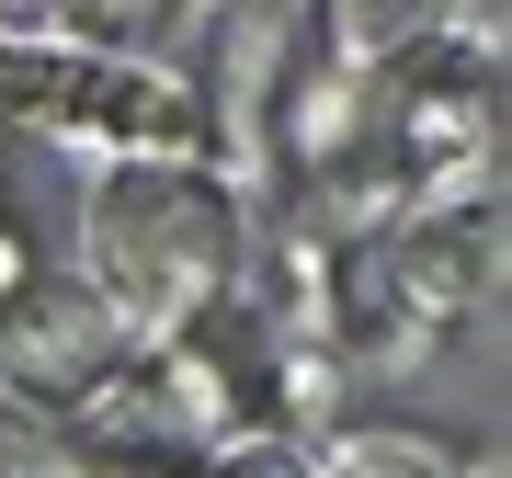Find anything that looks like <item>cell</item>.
Returning a JSON list of instances; mask_svg holds the SVG:
<instances>
[{
  "mask_svg": "<svg viewBox=\"0 0 512 478\" xmlns=\"http://www.w3.org/2000/svg\"><path fill=\"white\" fill-rule=\"evenodd\" d=\"M228 274H239V205L183 148H148L92 194V296L137 342H171L194 319H217Z\"/></svg>",
  "mask_w": 512,
  "mask_h": 478,
  "instance_id": "obj_1",
  "label": "cell"
},
{
  "mask_svg": "<svg viewBox=\"0 0 512 478\" xmlns=\"http://www.w3.org/2000/svg\"><path fill=\"white\" fill-rule=\"evenodd\" d=\"M137 353H148V342L103 308L92 285H23L12 308H0V387L35 399V410H57V422L92 410Z\"/></svg>",
  "mask_w": 512,
  "mask_h": 478,
  "instance_id": "obj_2",
  "label": "cell"
},
{
  "mask_svg": "<svg viewBox=\"0 0 512 478\" xmlns=\"http://www.w3.org/2000/svg\"><path fill=\"white\" fill-rule=\"evenodd\" d=\"M23 285H35V239H12V228H0V308H12Z\"/></svg>",
  "mask_w": 512,
  "mask_h": 478,
  "instance_id": "obj_5",
  "label": "cell"
},
{
  "mask_svg": "<svg viewBox=\"0 0 512 478\" xmlns=\"http://www.w3.org/2000/svg\"><path fill=\"white\" fill-rule=\"evenodd\" d=\"M308 478H467V467L410 422H353V433H330L308 456Z\"/></svg>",
  "mask_w": 512,
  "mask_h": 478,
  "instance_id": "obj_3",
  "label": "cell"
},
{
  "mask_svg": "<svg viewBox=\"0 0 512 478\" xmlns=\"http://www.w3.org/2000/svg\"><path fill=\"white\" fill-rule=\"evenodd\" d=\"M194 478H308V444L296 433H239L217 456H194Z\"/></svg>",
  "mask_w": 512,
  "mask_h": 478,
  "instance_id": "obj_4",
  "label": "cell"
}]
</instances>
